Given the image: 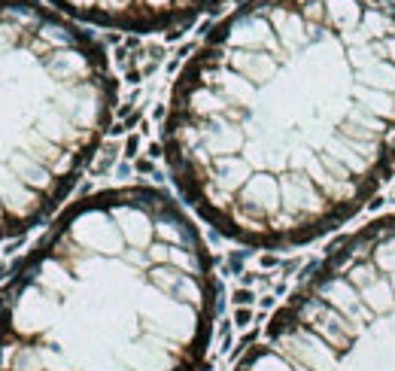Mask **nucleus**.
<instances>
[{"instance_id": "1", "label": "nucleus", "mask_w": 395, "mask_h": 371, "mask_svg": "<svg viewBox=\"0 0 395 371\" xmlns=\"http://www.w3.org/2000/svg\"><path fill=\"white\" fill-rule=\"evenodd\" d=\"M165 158L237 243L298 246L347 222L395 170V0H246L179 73Z\"/></svg>"}, {"instance_id": "2", "label": "nucleus", "mask_w": 395, "mask_h": 371, "mask_svg": "<svg viewBox=\"0 0 395 371\" xmlns=\"http://www.w3.org/2000/svg\"><path fill=\"white\" fill-rule=\"evenodd\" d=\"M216 277L192 216L152 186L67 207L0 292V371H195Z\"/></svg>"}, {"instance_id": "3", "label": "nucleus", "mask_w": 395, "mask_h": 371, "mask_svg": "<svg viewBox=\"0 0 395 371\" xmlns=\"http://www.w3.org/2000/svg\"><path fill=\"white\" fill-rule=\"evenodd\" d=\"M103 46L40 0H0V240L55 210L110 128Z\"/></svg>"}, {"instance_id": "4", "label": "nucleus", "mask_w": 395, "mask_h": 371, "mask_svg": "<svg viewBox=\"0 0 395 371\" xmlns=\"http://www.w3.org/2000/svg\"><path fill=\"white\" fill-rule=\"evenodd\" d=\"M234 371H395V210L322 256Z\"/></svg>"}, {"instance_id": "5", "label": "nucleus", "mask_w": 395, "mask_h": 371, "mask_svg": "<svg viewBox=\"0 0 395 371\" xmlns=\"http://www.w3.org/2000/svg\"><path fill=\"white\" fill-rule=\"evenodd\" d=\"M49 3H55L58 12L70 15L73 22L149 34L192 22L195 15L219 6L222 0H49Z\"/></svg>"}]
</instances>
